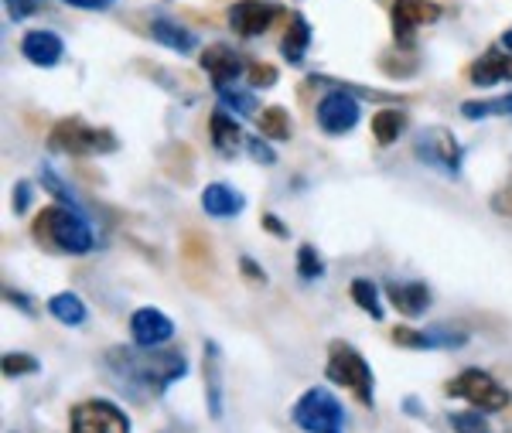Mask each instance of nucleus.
I'll list each match as a JSON object with an SVG mask.
<instances>
[{
    "instance_id": "nucleus-22",
    "label": "nucleus",
    "mask_w": 512,
    "mask_h": 433,
    "mask_svg": "<svg viewBox=\"0 0 512 433\" xmlns=\"http://www.w3.org/2000/svg\"><path fill=\"white\" fill-rule=\"evenodd\" d=\"M209 137H212V147H216L222 157H236V151L243 147V130H239V123L233 120V113L229 110L212 113Z\"/></svg>"
},
{
    "instance_id": "nucleus-25",
    "label": "nucleus",
    "mask_w": 512,
    "mask_h": 433,
    "mask_svg": "<svg viewBox=\"0 0 512 433\" xmlns=\"http://www.w3.org/2000/svg\"><path fill=\"white\" fill-rule=\"evenodd\" d=\"M352 301L359 311H366L373 321H383L386 318V307H383V297H379V287L369 277H355L352 287H349Z\"/></svg>"
},
{
    "instance_id": "nucleus-34",
    "label": "nucleus",
    "mask_w": 512,
    "mask_h": 433,
    "mask_svg": "<svg viewBox=\"0 0 512 433\" xmlns=\"http://www.w3.org/2000/svg\"><path fill=\"white\" fill-rule=\"evenodd\" d=\"M246 76H250V89H270V86H277V69L270 62H253L250 69H246Z\"/></svg>"
},
{
    "instance_id": "nucleus-39",
    "label": "nucleus",
    "mask_w": 512,
    "mask_h": 433,
    "mask_svg": "<svg viewBox=\"0 0 512 433\" xmlns=\"http://www.w3.org/2000/svg\"><path fill=\"white\" fill-rule=\"evenodd\" d=\"M69 7H79V11H110L117 0H62Z\"/></svg>"
},
{
    "instance_id": "nucleus-19",
    "label": "nucleus",
    "mask_w": 512,
    "mask_h": 433,
    "mask_svg": "<svg viewBox=\"0 0 512 433\" xmlns=\"http://www.w3.org/2000/svg\"><path fill=\"white\" fill-rule=\"evenodd\" d=\"M246 208L243 191H236L226 181H212V185L202 188V212L212 215V219H236Z\"/></svg>"
},
{
    "instance_id": "nucleus-24",
    "label": "nucleus",
    "mask_w": 512,
    "mask_h": 433,
    "mask_svg": "<svg viewBox=\"0 0 512 433\" xmlns=\"http://www.w3.org/2000/svg\"><path fill=\"white\" fill-rule=\"evenodd\" d=\"M403 130H407V113H403V110H393V106H386V110L373 113V137H376L379 147L396 144V140L403 137Z\"/></svg>"
},
{
    "instance_id": "nucleus-1",
    "label": "nucleus",
    "mask_w": 512,
    "mask_h": 433,
    "mask_svg": "<svg viewBox=\"0 0 512 433\" xmlns=\"http://www.w3.org/2000/svg\"><path fill=\"white\" fill-rule=\"evenodd\" d=\"M106 369L120 379V386L137 396H164L175 382L188 376V358L181 352H134V348H110Z\"/></svg>"
},
{
    "instance_id": "nucleus-9",
    "label": "nucleus",
    "mask_w": 512,
    "mask_h": 433,
    "mask_svg": "<svg viewBox=\"0 0 512 433\" xmlns=\"http://www.w3.org/2000/svg\"><path fill=\"white\" fill-rule=\"evenodd\" d=\"M72 433H130V416L113 399H82L69 413Z\"/></svg>"
},
{
    "instance_id": "nucleus-33",
    "label": "nucleus",
    "mask_w": 512,
    "mask_h": 433,
    "mask_svg": "<svg viewBox=\"0 0 512 433\" xmlns=\"http://www.w3.org/2000/svg\"><path fill=\"white\" fill-rule=\"evenodd\" d=\"M246 151H250L253 161H256V164H263V168H274V164H277V151L270 147V140H267V137H260V133L246 140Z\"/></svg>"
},
{
    "instance_id": "nucleus-15",
    "label": "nucleus",
    "mask_w": 512,
    "mask_h": 433,
    "mask_svg": "<svg viewBox=\"0 0 512 433\" xmlns=\"http://www.w3.org/2000/svg\"><path fill=\"white\" fill-rule=\"evenodd\" d=\"M202 379H205V406H209L212 420H222L226 413V382H222V348L219 341H205L202 345Z\"/></svg>"
},
{
    "instance_id": "nucleus-18",
    "label": "nucleus",
    "mask_w": 512,
    "mask_h": 433,
    "mask_svg": "<svg viewBox=\"0 0 512 433\" xmlns=\"http://www.w3.org/2000/svg\"><path fill=\"white\" fill-rule=\"evenodd\" d=\"M386 297H390V304L403 314V318H424L434 304L431 287L420 280H407V283L390 280L386 283Z\"/></svg>"
},
{
    "instance_id": "nucleus-16",
    "label": "nucleus",
    "mask_w": 512,
    "mask_h": 433,
    "mask_svg": "<svg viewBox=\"0 0 512 433\" xmlns=\"http://www.w3.org/2000/svg\"><path fill=\"white\" fill-rule=\"evenodd\" d=\"M21 55L38 69H55L65 58V41L48 28H35L21 38Z\"/></svg>"
},
{
    "instance_id": "nucleus-26",
    "label": "nucleus",
    "mask_w": 512,
    "mask_h": 433,
    "mask_svg": "<svg viewBox=\"0 0 512 433\" xmlns=\"http://www.w3.org/2000/svg\"><path fill=\"white\" fill-rule=\"evenodd\" d=\"M260 137L267 140H291L294 137V120L284 106H267L260 113Z\"/></svg>"
},
{
    "instance_id": "nucleus-35",
    "label": "nucleus",
    "mask_w": 512,
    "mask_h": 433,
    "mask_svg": "<svg viewBox=\"0 0 512 433\" xmlns=\"http://www.w3.org/2000/svg\"><path fill=\"white\" fill-rule=\"evenodd\" d=\"M31 202H35V185L31 181H18L11 191V208L14 215H28L31 212Z\"/></svg>"
},
{
    "instance_id": "nucleus-37",
    "label": "nucleus",
    "mask_w": 512,
    "mask_h": 433,
    "mask_svg": "<svg viewBox=\"0 0 512 433\" xmlns=\"http://www.w3.org/2000/svg\"><path fill=\"white\" fill-rule=\"evenodd\" d=\"M489 205H492L495 215H502V219H512V185L495 191V195L489 198Z\"/></svg>"
},
{
    "instance_id": "nucleus-10",
    "label": "nucleus",
    "mask_w": 512,
    "mask_h": 433,
    "mask_svg": "<svg viewBox=\"0 0 512 433\" xmlns=\"http://www.w3.org/2000/svg\"><path fill=\"white\" fill-rule=\"evenodd\" d=\"M393 38L400 48L414 52L417 45V31L420 28H431L444 18V7L437 0H393Z\"/></svg>"
},
{
    "instance_id": "nucleus-4",
    "label": "nucleus",
    "mask_w": 512,
    "mask_h": 433,
    "mask_svg": "<svg viewBox=\"0 0 512 433\" xmlns=\"http://www.w3.org/2000/svg\"><path fill=\"white\" fill-rule=\"evenodd\" d=\"M117 137L106 127H89L79 116L59 120L48 133V151L52 154H69V157H93V154H113L117 151Z\"/></svg>"
},
{
    "instance_id": "nucleus-28",
    "label": "nucleus",
    "mask_w": 512,
    "mask_h": 433,
    "mask_svg": "<svg viewBox=\"0 0 512 433\" xmlns=\"http://www.w3.org/2000/svg\"><path fill=\"white\" fill-rule=\"evenodd\" d=\"M465 120H489V116H512V93L499 99H468L461 103Z\"/></svg>"
},
{
    "instance_id": "nucleus-43",
    "label": "nucleus",
    "mask_w": 512,
    "mask_h": 433,
    "mask_svg": "<svg viewBox=\"0 0 512 433\" xmlns=\"http://www.w3.org/2000/svg\"><path fill=\"white\" fill-rule=\"evenodd\" d=\"M499 45H502V48H506V52L512 55V28H506V31H502V38H499Z\"/></svg>"
},
{
    "instance_id": "nucleus-6",
    "label": "nucleus",
    "mask_w": 512,
    "mask_h": 433,
    "mask_svg": "<svg viewBox=\"0 0 512 433\" xmlns=\"http://www.w3.org/2000/svg\"><path fill=\"white\" fill-rule=\"evenodd\" d=\"M444 393L451 399H465L482 413H502L512 403L509 389L485 369H461L451 382H444Z\"/></svg>"
},
{
    "instance_id": "nucleus-38",
    "label": "nucleus",
    "mask_w": 512,
    "mask_h": 433,
    "mask_svg": "<svg viewBox=\"0 0 512 433\" xmlns=\"http://www.w3.org/2000/svg\"><path fill=\"white\" fill-rule=\"evenodd\" d=\"M239 270H243L246 280L253 283H267V273H263V266L253 260V256H239Z\"/></svg>"
},
{
    "instance_id": "nucleus-31",
    "label": "nucleus",
    "mask_w": 512,
    "mask_h": 433,
    "mask_svg": "<svg viewBox=\"0 0 512 433\" xmlns=\"http://www.w3.org/2000/svg\"><path fill=\"white\" fill-rule=\"evenodd\" d=\"M297 277L301 280H321L325 277V260H321V253L315 246L304 243L297 249Z\"/></svg>"
},
{
    "instance_id": "nucleus-8",
    "label": "nucleus",
    "mask_w": 512,
    "mask_h": 433,
    "mask_svg": "<svg viewBox=\"0 0 512 433\" xmlns=\"http://www.w3.org/2000/svg\"><path fill=\"white\" fill-rule=\"evenodd\" d=\"M315 120H318L321 133H328V137H342V133L355 130V127H359V120H362L359 96H355L349 86L328 89V93L321 96L318 106H315Z\"/></svg>"
},
{
    "instance_id": "nucleus-41",
    "label": "nucleus",
    "mask_w": 512,
    "mask_h": 433,
    "mask_svg": "<svg viewBox=\"0 0 512 433\" xmlns=\"http://www.w3.org/2000/svg\"><path fill=\"white\" fill-rule=\"evenodd\" d=\"M4 297H7V304H18L24 314L35 311V307H31V301H28V294H21V290H11V287H7V290H4Z\"/></svg>"
},
{
    "instance_id": "nucleus-30",
    "label": "nucleus",
    "mask_w": 512,
    "mask_h": 433,
    "mask_svg": "<svg viewBox=\"0 0 512 433\" xmlns=\"http://www.w3.org/2000/svg\"><path fill=\"white\" fill-rule=\"evenodd\" d=\"M0 369H4V379H24V376L41 372V362L28 352H7L4 362H0Z\"/></svg>"
},
{
    "instance_id": "nucleus-27",
    "label": "nucleus",
    "mask_w": 512,
    "mask_h": 433,
    "mask_svg": "<svg viewBox=\"0 0 512 433\" xmlns=\"http://www.w3.org/2000/svg\"><path fill=\"white\" fill-rule=\"evenodd\" d=\"M38 181H41V188L48 191V195L55 198L59 205H69V208H82L79 205V198H76V191H72L69 181L62 178L59 171L52 168V164H41V171H38Z\"/></svg>"
},
{
    "instance_id": "nucleus-17",
    "label": "nucleus",
    "mask_w": 512,
    "mask_h": 433,
    "mask_svg": "<svg viewBox=\"0 0 512 433\" xmlns=\"http://www.w3.org/2000/svg\"><path fill=\"white\" fill-rule=\"evenodd\" d=\"M509 79H512V55L502 45L482 52L472 62V69H468V82L478 86V89H492V86L509 82Z\"/></svg>"
},
{
    "instance_id": "nucleus-3",
    "label": "nucleus",
    "mask_w": 512,
    "mask_h": 433,
    "mask_svg": "<svg viewBox=\"0 0 512 433\" xmlns=\"http://www.w3.org/2000/svg\"><path fill=\"white\" fill-rule=\"evenodd\" d=\"M325 376H328V382H335V386L349 389L362 406H369V410L376 406L373 365L362 358V352H355L349 341H332V345H328Z\"/></svg>"
},
{
    "instance_id": "nucleus-36",
    "label": "nucleus",
    "mask_w": 512,
    "mask_h": 433,
    "mask_svg": "<svg viewBox=\"0 0 512 433\" xmlns=\"http://www.w3.org/2000/svg\"><path fill=\"white\" fill-rule=\"evenodd\" d=\"M4 7H7V18L14 24H21V21H28L31 14H38L45 4H41V0H4Z\"/></svg>"
},
{
    "instance_id": "nucleus-11",
    "label": "nucleus",
    "mask_w": 512,
    "mask_h": 433,
    "mask_svg": "<svg viewBox=\"0 0 512 433\" xmlns=\"http://www.w3.org/2000/svg\"><path fill=\"white\" fill-rule=\"evenodd\" d=\"M393 341L403 348H424V352H451V348H465L468 345V331L454 328V324H431L427 331H417V328H393Z\"/></svg>"
},
{
    "instance_id": "nucleus-32",
    "label": "nucleus",
    "mask_w": 512,
    "mask_h": 433,
    "mask_svg": "<svg viewBox=\"0 0 512 433\" xmlns=\"http://www.w3.org/2000/svg\"><path fill=\"white\" fill-rule=\"evenodd\" d=\"M451 427H454V433H492L489 420H485L482 410H458V413H451Z\"/></svg>"
},
{
    "instance_id": "nucleus-13",
    "label": "nucleus",
    "mask_w": 512,
    "mask_h": 433,
    "mask_svg": "<svg viewBox=\"0 0 512 433\" xmlns=\"http://www.w3.org/2000/svg\"><path fill=\"white\" fill-rule=\"evenodd\" d=\"M175 338V321L158 307H137L130 314V341L137 348H161Z\"/></svg>"
},
{
    "instance_id": "nucleus-29",
    "label": "nucleus",
    "mask_w": 512,
    "mask_h": 433,
    "mask_svg": "<svg viewBox=\"0 0 512 433\" xmlns=\"http://www.w3.org/2000/svg\"><path fill=\"white\" fill-rule=\"evenodd\" d=\"M219 93V103L226 106L229 113L236 116H253L256 113V99L250 89H239V86H226V89H216Z\"/></svg>"
},
{
    "instance_id": "nucleus-20",
    "label": "nucleus",
    "mask_w": 512,
    "mask_h": 433,
    "mask_svg": "<svg viewBox=\"0 0 512 433\" xmlns=\"http://www.w3.org/2000/svg\"><path fill=\"white\" fill-rule=\"evenodd\" d=\"M147 31H151V38L158 41V45L168 48V52H178V55L198 52V35H195V31H188L185 24H178L171 18H154Z\"/></svg>"
},
{
    "instance_id": "nucleus-7",
    "label": "nucleus",
    "mask_w": 512,
    "mask_h": 433,
    "mask_svg": "<svg viewBox=\"0 0 512 433\" xmlns=\"http://www.w3.org/2000/svg\"><path fill=\"white\" fill-rule=\"evenodd\" d=\"M414 154H417L420 164L441 171L444 178H458V174H461V161H465V151H461V144L454 140V133L444 130V127L420 130L417 140H414Z\"/></svg>"
},
{
    "instance_id": "nucleus-21",
    "label": "nucleus",
    "mask_w": 512,
    "mask_h": 433,
    "mask_svg": "<svg viewBox=\"0 0 512 433\" xmlns=\"http://www.w3.org/2000/svg\"><path fill=\"white\" fill-rule=\"evenodd\" d=\"M308 48H311V24L301 11H294L284 38H280V55H284L287 65H301L304 55H308Z\"/></svg>"
},
{
    "instance_id": "nucleus-2",
    "label": "nucleus",
    "mask_w": 512,
    "mask_h": 433,
    "mask_svg": "<svg viewBox=\"0 0 512 433\" xmlns=\"http://www.w3.org/2000/svg\"><path fill=\"white\" fill-rule=\"evenodd\" d=\"M31 236H35L41 246L55 249V253H65V256H86V253H93V246H96V232L89 226L86 212H82V208H69V205L41 208L35 215V222H31Z\"/></svg>"
},
{
    "instance_id": "nucleus-23",
    "label": "nucleus",
    "mask_w": 512,
    "mask_h": 433,
    "mask_svg": "<svg viewBox=\"0 0 512 433\" xmlns=\"http://www.w3.org/2000/svg\"><path fill=\"white\" fill-rule=\"evenodd\" d=\"M48 314L59 324H65V328H82V324L89 321V307L82 304V297L72 294V290H62V294L48 297Z\"/></svg>"
},
{
    "instance_id": "nucleus-12",
    "label": "nucleus",
    "mask_w": 512,
    "mask_h": 433,
    "mask_svg": "<svg viewBox=\"0 0 512 433\" xmlns=\"http://www.w3.org/2000/svg\"><path fill=\"white\" fill-rule=\"evenodd\" d=\"M280 7L270 4V0H236L229 7V28L236 31L239 38H260L274 28V21L280 18Z\"/></svg>"
},
{
    "instance_id": "nucleus-40",
    "label": "nucleus",
    "mask_w": 512,
    "mask_h": 433,
    "mask_svg": "<svg viewBox=\"0 0 512 433\" xmlns=\"http://www.w3.org/2000/svg\"><path fill=\"white\" fill-rule=\"evenodd\" d=\"M263 229H267V232H274V236H280V239H287V236H291V229H287L284 222H280L274 212H263Z\"/></svg>"
},
{
    "instance_id": "nucleus-42",
    "label": "nucleus",
    "mask_w": 512,
    "mask_h": 433,
    "mask_svg": "<svg viewBox=\"0 0 512 433\" xmlns=\"http://www.w3.org/2000/svg\"><path fill=\"white\" fill-rule=\"evenodd\" d=\"M403 410H407L410 416H424V410H420V406H417V399H414V396L403 399Z\"/></svg>"
},
{
    "instance_id": "nucleus-14",
    "label": "nucleus",
    "mask_w": 512,
    "mask_h": 433,
    "mask_svg": "<svg viewBox=\"0 0 512 433\" xmlns=\"http://www.w3.org/2000/svg\"><path fill=\"white\" fill-rule=\"evenodd\" d=\"M198 65H202V72L212 79V86H216V89L236 86V79L250 69V65L243 62V55H239L233 45H209L202 55H198Z\"/></svg>"
},
{
    "instance_id": "nucleus-5",
    "label": "nucleus",
    "mask_w": 512,
    "mask_h": 433,
    "mask_svg": "<svg viewBox=\"0 0 512 433\" xmlns=\"http://www.w3.org/2000/svg\"><path fill=\"white\" fill-rule=\"evenodd\" d=\"M291 420L304 433H345V406L332 389L311 386L294 403Z\"/></svg>"
}]
</instances>
